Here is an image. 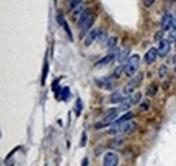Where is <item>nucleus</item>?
<instances>
[{"label": "nucleus", "mask_w": 176, "mask_h": 166, "mask_svg": "<svg viewBox=\"0 0 176 166\" xmlns=\"http://www.w3.org/2000/svg\"><path fill=\"white\" fill-rule=\"evenodd\" d=\"M138 65H140V56L138 55H131L125 63V75L126 76H133L137 72Z\"/></svg>", "instance_id": "obj_1"}, {"label": "nucleus", "mask_w": 176, "mask_h": 166, "mask_svg": "<svg viewBox=\"0 0 176 166\" xmlns=\"http://www.w3.org/2000/svg\"><path fill=\"white\" fill-rule=\"evenodd\" d=\"M118 112H119V108L118 109H110V110H107L105 113V116H103L102 123L95 124V128H102V127H106V125L114 124L115 120H117V117H118Z\"/></svg>", "instance_id": "obj_2"}, {"label": "nucleus", "mask_w": 176, "mask_h": 166, "mask_svg": "<svg viewBox=\"0 0 176 166\" xmlns=\"http://www.w3.org/2000/svg\"><path fill=\"white\" fill-rule=\"evenodd\" d=\"M160 25H161V30L169 31V30L172 29V27H175V25H176V18H175L172 14L167 12V14H164V17L161 18V22H160Z\"/></svg>", "instance_id": "obj_3"}, {"label": "nucleus", "mask_w": 176, "mask_h": 166, "mask_svg": "<svg viewBox=\"0 0 176 166\" xmlns=\"http://www.w3.org/2000/svg\"><path fill=\"white\" fill-rule=\"evenodd\" d=\"M94 21H95V17H94L92 14H91L90 17H88L84 22L79 23V27H80V38H83V37H86V36H87V33L91 30V27H92Z\"/></svg>", "instance_id": "obj_4"}, {"label": "nucleus", "mask_w": 176, "mask_h": 166, "mask_svg": "<svg viewBox=\"0 0 176 166\" xmlns=\"http://www.w3.org/2000/svg\"><path fill=\"white\" fill-rule=\"evenodd\" d=\"M119 164V156L117 152L110 151L103 158V166H118Z\"/></svg>", "instance_id": "obj_5"}, {"label": "nucleus", "mask_w": 176, "mask_h": 166, "mask_svg": "<svg viewBox=\"0 0 176 166\" xmlns=\"http://www.w3.org/2000/svg\"><path fill=\"white\" fill-rule=\"evenodd\" d=\"M171 51V41L169 40H161L159 42V55L161 57H165Z\"/></svg>", "instance_id": "obj_6"}, {"label": "nucleus", "mask_w": 176, "mask_h": 166, "mask_svg": "<svg viewBox=\"0 0 176 166\" xmlns=\"http://www.w3.org/2000/svg\"><path fill=\"white\" fill-rule=\"evenodd\" d=\"M157 56H160L159 55V49L150 48V49H148V52L145 53V57H144V60H145L146 64H152V63L156 61Z\"/></svg>", "instance_id": "obj_7"}, {"label": "nucleus", "mask_w": 176, "mask_h": 166, "mask_svg": "<svg viewBox=\"0 0 176 166\" xmlns=\"http://www.w3.org/2000/svg\"><path fill=\"white\" fill-rule=\"evenodd\" d=\"M117 55H118V52L115 51V52L110 53V55H107V56H105V57L100 59V60L96 63V67L100 68V67H106V65H108L110 63L114 60V59H117Z\"/></svg>", "instance_id": "obj_8"}, {"label": "nucleus", "mask_w": 176, "mask_h": 166, "mask_svg": "<svg viewBox=\"0 0 176 166\" xmlns=\"http://www.w3.org/2000/svg\"><path fill=\"white\" fill-rule=\"evenodd\" d=\"M57 19H58V23H60V26H62V27H64V30H65V33L68 34L69 40H71V41H73V36H72V31H71V29H69V25H68V22L65 21L64 15H62V14H58Z\"/></svg>", "instance_id": "obj_9"}, {"label": "nucleus", "mask_w": 176, "mask_h": 166, "mask_svg": "<svg viewBox=\"0 0 176 166\" xmlns=\"http://www.w3.org/2000/svg\"><path fill=\"white\" fill-rule=\"evenodd\" d=\"M136 128H137V124L134 123V121H126V123H122L121 124V132L129 135V133H131L134 129H136Z\"/></svg>", "instance_id": "obj_10"}, {"label": "nucleus", "mask_w": 176, "mask_h": 166, "mask_svg": "<svg viewBox=\"0 0 176 166\" xmlns=\"http://www.w3.org/2000/svg\"><path fill=\"white\" fill-rule=\"evenodd\" d=\"M98 33H99V31L95 30V29L88 31L87 36L84 37V45H86V46H90L91 44L95 41V40H98Z\"/></svg>", "instance_id": "obj_11"}, {"label": "nucleus", "mask_w": 176, "mask_h": 166, "mask_svg": "<svg viewBox=\"0 0 176 166\" xmlns=\"http://www.w3.org/2000/svg\"><path fill=\"white\" fill-rule=\"evenodd\" d=\"M96 84H98L100 89H105V90H111V89H114V83L111 82V79H110V78L98 79V80H96Z\"/></svg>", "instance_id": "obj_12"}, {"label": "nucleus", "mask_w": 176, "mask_h": 166, "mask_svg": "<svg viewBox=\"0 0 176 166\" xmlns=\"http://www.w3.org/2000/svg\"><path fill=\"white\" fill-rule=\"evenodd\" d=\"M125 99H126V95H123L122 93H119V91H115L114 94L111 95V98H110V101L112 102V104H121V102H123Z\"/></svg>", "instance_id": "obj_13"}, {"label": "nucleus", "mask_w": 176, "mask_h": 166, "mask_svg": "<svg viewBox=\"0 0 176 166\" xmlns=\"http://www.w3.org/2000/svg\"><path fill=\"white\" fill-rule=\"evenodd\" d=\"M84 11H86V7H84V6H79V7H76L73 11H72V17H73V19H80V17L83 15Z\"/></svg>", "instance_id": "obj_14"}, {"label": "nucleus", "mask_w": 176, "mask_h": 166, "mask_svg": "<svg viewBox=\"0 0 176 166\" xmlns=\"http://www.w3.org/2000/svg\"><path fill=\"white\" fill-rule=\"evenodd\" d=\"M133 116H134V114L131 113V112H127L126 114H123L122 117H119L118 120H115V123H117V124H122V123H126V121H130L131 118H133ZM115 123H114V124H115Z\"/></svg>", "instance_id": "obj_15"}, {"label": "nucleus", "mask_w": 176, "mask_h": 166, "mask_svg": "<svg viewBox=\"0 0 176 166\" xmlns=\"http://www.w3.org/2000/svg\"><path fill=\"white\" fill-rule=\"evenodd\" d=\"M129 53H130V51H129V49H123L122 52H119V53H118L117 60H118L119 63H125V60H126V57L129 56Z\"/></svg>", "instance_id": "obj_16"}, {"label": "nucleus", "mask_w": 176, "mask_h": 166, "mask_svg": "<svg viewBox=\"0 0 176 166\" xmlns=\"http://www.w3.org/2000/svg\"><path fill=\"white\" fill-rule=\"evenodd\" d=\"M110 146H111L112 149H119V147L123 146V139H122V137H115L114 140H111Z\"/></svg>", "instance_id": "obj_17"}, {"label": "nucleus", "mask_w": 176, "mask_h": 166, "mask_svg": "<svg viewBox=\"0 0 176 166\" xmlns=\"http://www.w3.org/2000/svg\"><path fill=\"white\" fill-rule=\"evenodd\" d=\"M123 72L125 74V64H121L117 67V70L114 71V74H112V78H121V74Z\"/></svg>", "instance_id": "obj_18"}, {"label": "nucleus", "mask_w": 176, "mask_h": 166, "mask_svg": "<svg viewBox=\"0 0 176 166\" xmlns=\"http://www.w3.org/2000/svg\"><path fill=\"white\" fill-rule=\"evenodd\" d=\"M131 104H133V102H131V99H130V98H126L123 102H121L119 110H126V109H129V108L131 106Z\"/></svg>", "instance_id": "obj_19"}, {"label": "nucleus", "mask_w": 176, "mask_h": 166, "mask_svg": "<svg viewBox=\"0 0 176 166\" xmlns=\"http://www.w3.org/2000/svg\"><path fill=\"white\" fill-rule=\"evenodd\" d=\"M117 41H118V38L117 37H110V38L107 40V45H106V48L107 49H111V48H114L115 45H117Z\"/></svg>", "instance_id": "obj_20"}, {"label": "nucleus", "mask_w": 176, "mask_h": 166, "mask_svg": "<svg viewBox=\"0 0 176 166\" xmlns=\"http://www.w3.org/2000/svg\"><path fill=\"white\" fill-rule=\"evenodd\" d=\"M48 70H49V63L48 60H45V67H43V72H42V84H45L46 76H48Z\"/></svg>", "instance_id": "obj_21"}, {"label": "nucleus", "mask_w": 176, "mask_h": 166, "mask_svg": "<svg viewBox=\"0 0 176 166\" xmlns=\"http://www.w3.org/2000/svg\"><path fill=\"white\" fill-rule=\"evenodd\" d=\"M80 3H81V0H69L68 6H69V8H71V10H75L76 7L80 6Z\"/></svg>", "instance_id": "obj_22"}, {"label": "nucleus", "mask_w": 176, "mask_h": 166, "mask_svg": "<svg viewBox=\"0 0 176 166\" xmlns=\"http://www.w3.org/2000/svg\"><path fill=\"white\" fill-rule=\"evenodd\" d=\"M106 40H107V33H106V31H103V30H99V33H98V41L99 42H105Z\"/></svg>", "instance_id": "obj_23"}, {"label": "nucleus", "mask_w": 176, "mask_h": 166, "mask_svg": "<svg viewBox=\"0 0 176 166\" xmlns=\"http://www.w3.org/2000/svg\"><path fill=\"white\" fill-rule=\"evenodd\" d=\"M131 102L133 104H138V102H141V93L140 91H137V93H134L133 95H131Z\"/></svg>", "instance_id": "obj_24"}, {"label": "nucleus", "mask_w": 176, "mask_h": 166, "mask_svg": "<svg viewBox=\"0 0 176 166\" xmlns=\"http://www.w3.org/2000/svg\"><path fill=\"white\" fill-rule=\"evenodd\" d=\"M168 40L169 41H176V26L172 27L168 33Z\"/></svg>", "instance_id": "obj_25"}, {"label": "nucleus", "mask_w": 176, "mask_h": 166, "mask_svg": "<svg viewBox=\"0 0 176 166\" xmlns=\"http://www.w3.org/2000/svg\"><path fill=\"white\" fill-rule=\"evenodd\" d=\"M75 109H76V114L80 116L81 113V109H83V102H81V99H77L76 101V105H75Z\"/></svg>", "instance_id": "obj_26"}, {"label": "nucleus", "mask_w": 176, "mask_h": 166, "mask_svg": "<svg viewBox=\"0 0 176 166\" xmlns=\"http://www.w3.org/2000/svg\"><path fill=\"white\" fill-rule=\"evenodd\" d=\"M61 98L64 99V101H68V98H69V89H68V87H64V89H62Z\"/></svg>", "instance_id": "obj_27"}, {"label": "nucleus", "mask_w": 176, "mask_h": 166, "mask_svg": "<svg viewBox=\"0 0 176 166\" xmlns=\"http://www.w3.org/2000/svg\"><path fill=\"white\" fill-rule=\"evenodd\" d=\"M156 90H157V87L155 86V84H152V86H149V89L146 90V94L148 95H153V94L156 93Z\"/></svg>", "instance_id": "obj_28"}, {"label": "nucleus", "mask_w": 176, "mask_h": 166, "mask_svg": "<svg viewBox=\"0 0 176 166\" xmlns=\"http://www.w3.org/2000/svg\"><path fill=\"white\" fill-rule=\"evenodd\" d=\"M163 31H164V30H159L155 34V40H156V41H161V40H163V34H164Z\"/></svg>", "instance_id": "obj_29"}, {"label": "nucleus", "mask_w": 176, "mask_h": 166, "mask_svg": "<svg viewBox=\"0 0 176 166\" xmlns=\"http://www.w3.org/2000/svg\"><path fill=\"white\" fill-rule=\"evenodd\" d=\"M140 109H141V110H148V109H149V102H148V101L142 102L141 106H140Z\"/></svg>", "instance_id": "obj_30"}, {"label": "nucleus", "mask_w": 176, "mask_h": 166, "mask_svg": "<svg viewBox=\"0 0 176 166\" xmlns=\"http://www.w3.org/2000/svg\"><path fill=\"white\" fill-rule=\"evenodd\" d=\"M165 71H167V68H165V65H163L161 68H160V71H159V75L161 78H164L165 76Z\"/></svg>", "instance_id": "obj_31"}, {"label": "nucleus", "mask_w": 176, "mask_h": 166, "mask_svg": "<svg viewBox=\"0 0 176 166\" xmlns=\"http://www.w3.org/2000/svg\"><path fill=\"white\" fill-rule=\"evenodd\" d=\"M153 3H155V0H145V2H144V4H145V7H150Z\"/></svg>", "instance_id": "obj_32"}, {"label": "nucleus", "mask_w": 176, "mask_h": 166, "mask_svg": "<svg viewBox=\"0 0 176 166\" xmlns=\"http://www.w3.org/2000/svg\"><path fill=\"white\" fill-rule=\"evenodd\" d=\"M86 137H87V135H86V133H83V136H81V143H80L81 146H86Z\"/></svg>", "instance_id": "obj_33"}, {"label": "nucleus", "mask_w": 176, "mask_h": 166, "mask_svg": "<svg viewBox=\"0 0 176 166\" xmlns=\"http://www.w3.org/2000/svg\"><path fill=\"white\" fill-rule=\"evenodd\" d=\"M87 164H88V158H84V159H83V164H81V166H87Z\"/></svg>", "instance_id": "obj_34"}, {"label": "nucleus", "mask_w": 176, "mask_h": 166, "mask_svg": "<svg viewBox=\"0 0 176 166\" xmlns=\"http://www.w3.org/2000/svg\"><path fill=\"white\" fill-rule=\"evenodd\" d=\"M174 71H175V72H176V64H175V67H174Z\"/></svg>", "instance_id": "obj_35"}, {"label": "nucleus", "mask_w": 176, "mask_h": 166, "mask_svg": "<svg viewBox=\"0 0 176 166\" xmlns=\"http://www.w3.org/2000/svg\"><path fill=\"white\" fill-rule=\"evenodd\" d=\"M165 2H175V0H165Z\"/></svg>", "instance_id": "obj_36"}, {"label": "nucleus", "mask_w": 176, "mask_h": 166, "mask_svg": "<svg viewBox=\"0 0 176 166\" xmlns=\"http://www.w3.org/2000/svg\"><path fill=\"white\" fill-rule=\"evenodd\" d=\"M175 46H176V41H175Z\"/></svg>", "instance_id": "obj_37"}, {"label": "nucleus", "mask_w": 176, "mask_h": 166, "mask_svg": "<svg viewBox=\"0 0 176 166\" xmlns=\"http://www.w3.org/2000/svg\"><path fill=\"white\" fill-rule=\"evenodd\" d=\"M175 18H176V17H175Z\"/></svg>", "instance_id": "obj_38"}]
</instances>
